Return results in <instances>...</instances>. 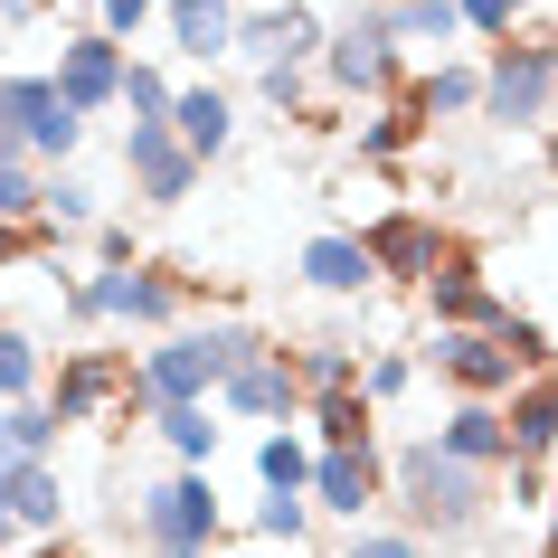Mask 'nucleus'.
Segmentation results:
<instances>
[{
    "mask_svg": "<svg viewBox=\"0 0 558 558\" xmlns=\"http://www.w3.org/2000/svg\"><path fill=\"white\" fill-rule=\"evenodd\" d=\"M539 10V0H454V20H464V38H511Z\"/></svg>",
    "mask_w": 558,
    "mask_h": 558,
    "instance_id": "34",
    "label": "nucleus"
},
{
    "mask_svg": "<svg viewBox=\"0 0 558 558\" xmlns=\"http://www.w3.org/2000/svg\"><path fill=\"white\" fill-rule=\"evenodd\" d=\"M38 558H76V549H38Z\"/></svg>",
    "mask_w": 558,
    "mask_h": 558,
    "instance_id": "44",
    "label": "nucleus"
},
{
    "mask_svg": "<svg viewBox=\"0 0 558 558\" xmlns=\"http://www.w3.org/2000/svg\"><path fill=\"white\" fill-rule=\"evenodd\" d=\"M303 416H313V454H369V445H379V408H369L360 388L303 398Z\"/></svg>",
    "mask_w": 558,
    "mask_h": 558,
    "instance_id": "20",
    "label": "nucleus"
},
{
    "mask_svg": "<svg viewBox=\"0 0 558 558\" xmlns=\"http://www.w3.org/2000/svg\"><path fill=\"white\" fill-rule=\"evenodd\" d=\"M436 454H454V464H473V473H493V464H511V426H501V408L493 398H454V416H445L436 436Z\"/></svg>",
    "mask_w": 558,
    "mask_h": 558,
    "instance_id": "18",
    "label": "nucleus"
},
{
    "mask_svg": "<svg viewBox=\"0 0 558 558\" xmlns=\"http://www.w3.org/2000/svg\"><path fill=\"white\" fill-rule=\"evenodd\" d=\"M388 501L408 511L416 539H426V530H436V539H464L493 493H483V473H473V464H454V454H436V445L416 436V445H398V464H388Z\"/></svg>",
    "mask_w": 558,
    "mask_h": 558,
    "instance_id": "2",
    "label": "nucleus"
},
{
    "mask_svg": "<svg viewBox=\"0 0 558 558\" xmlns=\"http://www.w3.org/2000/svg\"><path fill=\"white\" fill-rule=\"evenodd\" d=\"M246 351H265V331H236V323H208V331H171L161 351H143V398L151 408H208L218 379H228Z\"/></svg>",
    "mask_w": 558,
    "mask_h": 558,
    "instance_id": "3",
    "label": "nucleus"
},
{
    "mask_svg": "<svg viewBox=\"0 0 558 558\" xmlns=\"http://www.w3.org/2000/svg\"><path fill=\"white\" fill-rule=\"evenodd\" d=\"M284 369H294V398H331V388H360V360L341 351V341H303V351H284Z\"/></svg>",
    "mask_w": 558,
    "mask_h": 558,
    "instance_id": "25",
    "label": "nucleus"
},
{
    "mask_svg": "<svg viewBox=\"0 0 558 558\" xmlns=\"http://www.w3.org/2000/svg\"><path fill=\"white\" fill-rule=\"evenodd\" d=\"M379 493H388L379 445H369V454H313V483H303V501H313V511H331V521H351V530L379 511Z\"/></svg>",
    "mask_w": 558,
    "mask_h": 558,
    "instance_id": "14",
    "label": "nucleus"
},
{
    "mask_svg": "<svg viewBox=\"0 0 558 558\" xmlns=\"http://www.w3.org/2000/svg\"><path fill=\"white\" fill-rule=\"evenodd\" d=\"M48 416H58V436H66V426H105V416H123V426L151 416L133 351H66L58 360V388H48Z\"/></svg>",
    "mask_w": 558,
    "mask_h": 558,
    "instance_id": "5",
    "label": "nucleus"
},
{
    "mask_svg": "<svg viewBox=\"0 0 558 558\" xmlns=\"http://www.w3.org/2000/svg\"><path fill=\"white\" fill-rule=\"evenodd\" d=\"M123 171H133V190H143L151 208H180L199 190V161L171 143V123H133V133H123Z\"/></svg>",
    "mask_w": 558,
    "mask_h": 558,
    "instance_id": "15",
    "label": "nucleus"
},
{
    "mask_svg": "<svg viewBox=\"0 0 558 558\" xmlns=\"http://www.w3.org/2000/svg\"><path fill=\"white\" fill-rule=\"evenodd\" d=\"M549 171H558V123H549Z\"/></svg>",
    "mask_w": 558,
    "mask_h": 558,
    "instance_id": "43",
    "label": "nucleus"
},
{
    "mask_svg": "<svg viewBox=\"0 0 558 558\" xmlns=\"http://www.w3.org/2000/svg\"><path fill=\"white\" fill-rule=\"evenodd\" d=\"M360 256H369L379 284H426V275L445 265V228L426 218V208H379V218L360 228Z\"/></svg>",
    "mask_w": 558,
    "mask_h": 558,
    "instance_id": "9",
    "label": "nucleus"
},
{
    "mask_svg": "<svg viewBox=\"0 0 558 558\" xmlns=\"http://www.w3.org/2000/svg\"><path fill=\"white\" fill-rule=\"evenodd\" d=\"M38 218H48V228H86V218H95V190H86V180H76V171H58V180H38Z\"/></svg>",
    "mask_w": 558,
    "mask_h": 558,
    "instance_id": "33",
    "label": "nucleus"
},
{
    "mask_svg": "<svg viewBox=\"0 0 558 558\" xmlns=\"http://www.w3.org/2000/svg\"><path fill=\"white\" fill-rule=\"evenodd\" d=\"M256 483L265 493H303V483H313V445H303L294 426H275V436L256 445Z\"/></svg>",
    "mask_w": 558,
    "mask_h": 558,
    "instance_id": "29",
    "label": "nucleus"
},
{
    "mask_svg": "<svg viewBox=\"0 0 558 558\" xmlns=\"http://www.w3.org/2000/svg\"><path fill=\"white\" fill-rule=\"evenodd\" d=\"M10 530H66V483L58 464H10Z\"/></svg>",
    "mask_w": 558,
    "mask_h": 558,
    "instance_id": "22",
    "label": "nucleus"
},
{
    "mask_svg": "<svg viewBox=\"0 0 558 558\" xmlns=\"http://www.w3.org/2000/svg\"><path fill=\"white\" fill-rule=\"evenodd\" d=\"M38 218V161H0V228Z\"/></svg>",
    "mask_w": 558,
    "mask_h": 558,
    "instance_id": "35",
    "label": "nucleus"
},
{
    "mask_svg": "<svg viewBox=\"0 0 558 558\" xmlns=\"http://www.w3.org/2000/svg\"><path fill=\"white\" fill-rule=\"evenodd\" d=\"M501 426H511V464H549L558 454V360H539L530 379H511Z\"/></svg>",
    "mask_w": 558,
    "mask_h": 558,
    "instance_id": "17",
    "label": "nucleus"
},
{
    "mask_svg": "<svg viewBox=\"0 0 558 558\" xmlns=\"http://www.w3.org/2000/svg\"><path fill=\"white\" fill-rule=\"evenodd\" d=\"M95 256H105V265H143V256H133V228H123V218H105V228H95Z\"/></svg>",
    "mask_w": 558,
    "mask_h": 558,
    "instance_id": "41",
    "label": "nucleus"
},
{
    "mask_svg": "<svg viewBox=\"0 0 558 558\" xmlns=\"http://www.w3.org/2000/svg\"><path fill=\"white\" fill-rule=\"evenodd\" d=\"M199 294V275H180V265H105V275H86L76 284V323H143V331H161V323H180V303Z\"/></svg>",
    "mask_w": 558,
    "mask_h": 558,
    "instance_id": "6",
    "label": "nucleus"
},
{
    "mask_svg": "<svg viewBox=\"0 0 558 558\" xmlns=\"http://www.w3.org/2000/svg\"><path fill=\"white\" fill-rule=\"evenodd\" d=\"M501 133H539L558 114V20H521L511 38H493V66H483V105Z\"/></svg>",
    "mask_w": 558,
    "mask_h": 558,
    "instance_id": "1",
    "label": "nucleus"
},
{
    "mask_svg": "<svg viewBox=\"0 0 558 558\" xmlns=\"http://www.w3.org/2000/svg\"><path fill=\"white\" fill-rule=\"evenodd\" d=\"M408 379H416V360H408V351H379V360H369V379H360V398L379 408V398H398Z\"/></svg>",
    "mask_w": 558,
    "mask_h": 558,
    "instance_id": "38",
    "label": "nucleus"
},
{
    "mask_svg": "<svg viewBox=\"0 0 558 558\" xmlns=\"http://www.w3.org/2000/svg\"><path fill=\"white\" fill-rule=\"evenodd\" d=\"M256 95L275 105V114H294V123H303V66H256Z\"/></svg>",
    "mask_w": 558,
    "mask_h": 558,
    "instance_id": "37",
    "label": "nucleus"
},
{
    "mask_svg": "<svg viewBox=\"0 0 558 558\" xmlns=\"http://www.w3.org/2000/svg\"><path fill=\"white\" fill-rule=\"evenodd\" d=\"M539 558H558V521H549V539H539Z\"/></svg>",
    "mask_w": 558,
    "mask_h": 558,
    "instance_id": "42",
    "label": "nucleus"
},
{
    "mask_svg": "<svg viewBox=\"0 0 558 558\" xmlns=\"http://www.w3.org/2000/svg\"><path fill=\"white\" fill-rule=\"evenodd\" d=\"M151 426H161V445H171V454H180L190 473H208V464H218V436H228V426H218L208 408H151Z\"/></svg>",
    "mask_w": 558,
    "mask_h": 558,
    "instance_id": "24",
    "label": "nucleus"
},
{
    "mask_svg": "<svg viewBox=\"0 0 558 558\" xmlns=\"http://www.w3.org/2000/svg\"><path fill=\"white\" fill-rule=\"evenodd\" d=\"M426 313H436V331H493V341L521 323V313H511V294H493V284H483V265H473L464 246H445V265L426 275Z\"/></svg>",
    "mask_w": 558,
    "mask_h": 558,
    "instance_id": "10",
    "label": "nucleus"
},
{
    "mask_svg": "<svg viewBox=\"0 0 558 558\" xmlns=\"http://www.w3.org/2000/svg\"><path fill=\"white\" fill-rule=\"evenodd\" d=\"M303 284H313V294H369L379 275H369V256H360L351 228H323L313 246H303Z\"/></svg>",
    "mask_w": 558,
    "mask_h": 558,
    "instance_id": "21",
    "label": "nucleus"
},
{
    "mask_svg": "<svg viewBox=\"0 0 558 558\" xmlns=\"http://www.w3.org/2000/svg\"><path fill=\"white\" fill-rule=\"evenodd\" d=\"M48 86H58V105H66V114H105V105L123 95V48H114L105 29L58 38V76H48Z\"/></svg>",
    "mask_w": 558,
    "mask_h": 558,
    "instance_id": "13",
    "label": "nucleus"
},
{
    "mask_svg": "<svg viewBox=\"0 0 558 558\" xmlns=\"http://www.w3.org/2000/svg\"><path fill=\"white\" fill-rule=\"evenodd\" d=\"M171 143L208 171V161H218V151L236 143V105H228L218 86H180V95H171Z\"/></svg>",
    "mask_w": 558,
    "mask_h": 558,
    "instance_id": "19",
    "label": "nucleus"
},
{
    "mask_svg": "<svg viewBox=\"0 0 558 558\" xmlns=\"http://www.w3.org/2000/svg\"><path fill=\"white\" fill-rule=\"evenodd\" d=\"M408 95L426 105V123L436 114H473V105H483V66H426V76H408Z\"/></svg>",
    "mask_w": 558,
    "mask_h": 558,
    "instance_id": "27",
    "label": "nucleus"
},
{
    "mask_svg": "<svg viewBox=\"0 0 558 558\" xmlns=\"http://www.w3.org/2000/svg\"><path fill=\"white\" fill-rule=\"evenodd\" d=\"M228 20L236 10H218V0H171V48L180 58H228Z\"/></svg>",
    "mask_w": 558,
    "mask_h": 558,
    "instance_id": "26",
    "label": "nucleus"
},
{
    "mask_svg": "<svg viewBox=\"0 0 558 558\" xmlns=\"http://www.w3.org/2000/svg\"><path fill=\"white\" fill-rule=\"evenodd\" d=\"M228 58H246V66H303V58H323V20H313L303 0L236 10V20H228Z\"/></svg>",
    "mask_w": 558,
    "mask_h": 558,
    "instance_id": "11",
    "label": "nucleus"
},
{
    "mask_svg": "<svg viewBox=\"0 0 558 558\" xmlns=\"http://www.w3.org/2000/svg\"><path fill=\"white\" fill-rule=\"evenodd\" d=\"M426 360H436V379H454V398H511V379H530L521 360L501 351L493 331H436V341H426Z\"/></svg>",
    "mask_w": 558,
    "mask_h": 558,
    "instance_id": "12",
    "label": "nucleus"
},
{
    "mask_svg": "<svg viewBox=\"0 0 558 558\" xmlns=\"http://www.w3.org/2000/svg\"><path fill=\"white\" fill-rule=\"evenodd\" d=\"M20 398H38V341L0 323V408H20Z\"/></svg>",
    "mask_w": 558,
    "mask_h": 558,
    "instance_id": "32",
    "label": "nucleus"
},
{
    "mask_svg": "<svg viewBox=\"0 0 558 558\" xmlns=\"http://www.w3.org/2000/svg\"><path fill=\"white\" fill-rule=\"evenodd\" d=\"M86 143V114H66L48 76H0V161H66Z\"/></svg>",
    "mask_w": 558,
    "mask_h": 558,
    "instance_id": "7",
    "label": "nucleus"
},
{
    "mask_svg": "<svg viewBox=\"0 0 558 558\" xmlns=\"http://www.w3.org/2000/svg\"><path fill=\"white\" fill-rule=\"evenodd\" d=\"M323 76H331V95H398L408 86V58L388 38V0H360L351 29H323Z\"/></svg>",
    "mask_w": 558,
    "mask_h": 558,
    "instance_id": "8",
    "label": "nucleus"
},
{
    "mask_svg": "<svg viewBox=\"0 0 558 558\" xmlns=\"http://www.w3.org/2000/svg\"><path fill=\"white\" fill-rule=\"evenodd\" d=\"M143 20H151V0H95V29L114 38V48H123L133 29H143Z\"/></svg>",
    "mask_w": 558,
    "mask_h": 558,
    "instance_id": "39",
    "label": "nucleus"
},
{
    "mask_svg": "<svg viewBox=\"0 0 558 558\" xmlns=\"http://www.w3.org/2000/svg\"><path fill=\"white\" fill-rule=\"evenodd\" d=\"M133 521H143L151 558H208L228 539V501L208 473H171V483H143L133 493Z\"/></svg>",
    "mask_w": 558,
    "mask_h": 558,
    "instance_id": "4",
    "label": "nucleus"
},
{
    "mask_svg": "<svg viewBox=\"0 0 558 558\" xmlns=\"http://www.w3.org/2000/svg\"><path fill=\"white\" fill-rule=\"evenodd\" d=\"M416 133H426V105H416L408 86L388 95L379 114L360 123V161H398V151H416Z\"/></svg>",
    "mask_w": 558,
    "mask_h": 558,
    "instance_id": "23",
    "label": "nucleus"
},
{
    "mask_svg": "<svg viewBox=\"0 0 558 558\" xmlns=\"http://www.w3.org/2000/svg\"><path fill=\"white\" fill-rule=\"evenodd\" d=\"M48 445H58V416L38 408V398L0 408V454H10V464H48Z\"/></svg>",
    "mask_w": 558,
    "mask_h": 558,
    "instance_id": "28",
    "label": "nucleus"
},
{
    "mask_svg": "<svg viewBox=\"0 0 558 558\" xmlns=\"http://www.w3.org/2000/svg\"><path fill=\"white\" fill-rule=\"evenodd\" d=\"M218 408H228V416H275V426H294L303 398H294V369H284V351H275V341H265V351H246L228 379H218Z\"/></svg>",
    "mask_w": 558,
    "mask_h": 558,
    "instance_id": "16",
    "label": "nucleus"
},
{
    "mask_svg": "<svg viewBox=\"0 0 558 558\" xmlns=\"http://www.w3.org/2000/svg\"><path fill=\"white\" fill-rule=\"evenodd\" d=\"M208 558H313V539H294V549L284 539H218Z\"/></svg>",
    "mask_w": 558,
    "mask_h": 558,
    "instance_id": "40",
    "label": "nucleus"
},
{
    "mask_svg": "<svg viewBox=\"0 0 558 558\" xmlns=\"http://www.w3.org/2000/svg\"><path fill=\"white\" fill-rule=\"evenodd\" d=\"M218 10H228V0H218Z\"/></svg>",
    "mask_w": 558,
    "mask_h": 558,
    "instance_id": "45",
    "label": "nucleus"
},
{
    "mask_svg": "<svg viewBox=\"0 0 558 558\" xmlns=\"http://www.w3.org/2000/svg\"><path fill=\"white\" fill-rule=\"evenodd\" d=\"M246 539H284V549L313 539V501H303V493H265L256 511H246Z\"/></svg>",
    "mask_w": 558,
    "mask_h": 558,
    "instance_id": "30",
    "label": "nucleus"
},
{
    "mask_svg": "<svg viewBox=\"0 0 558 558\" xmlns=\"http://www.w3.org/2000/svg\"><path fill=\"white\" fill-rule=\"evenodd\" d=\"M171 76H161V66H133V58H123V95H114V105H123V114H133V123H171Z\"/></svg>",
    "mask_w": 558,
    "mask_h": 558,
    "instance_id": "31",
    "label": "nucleus"
},
{
    "mask_svg": "<svg viewBox=\"0 0 558 558\" xmlns=\"http://www.w3.org/2000/svg\"><path fill=\"white\" fill-rule=\"evenodd\" d=\"M341 558H426V539H416V530H351Z\"/></svg>",
    "mask_w": 558,
    "mask_h": 558,
    "instance_id": "36",
    "label": "nucleus"
}]
</instances>
